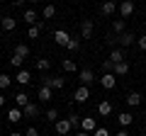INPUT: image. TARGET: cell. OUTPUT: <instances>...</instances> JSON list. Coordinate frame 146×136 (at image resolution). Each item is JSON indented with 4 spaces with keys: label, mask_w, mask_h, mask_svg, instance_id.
I'll return each mask as SVG.
<instances>
[{
    "label": "cell",
    "mask_w": 146,
    "mask_h": 136,
    "mask_svg": "<svg viewBox=\"0 0 146 136\" xmlns=\"http://www.w3.org/2000/svg\"><path fill=\"white\" fill-rule=\"evenodd\" d=\"M42 85H49L51 90H63L66 80H63V78H56V75H44V83H42Z\"/></svg>",
    "instance_id": "6da1fadb"
},
{
    "label": "cell",
    "mask_w": 146,
    "mask_h": 136,
    "mask_svg": "<svg viewBox=\"0 0 146 136\" xmlns=\"http://www.w3.org/2000/svg\"><path fill=\"white\" fill-rule=\"evenodd\" d=\"M117 7H119V5H117L115 0H105L102 5H100V15H102V17H112L117 12Z\"/></svg>",
    "instance_id": "7a4b0ae2"
},
{
    "label": "cell",
    "mask_w": 146,
    "mask_h": 136,
    "mask_svg": "<svg viewBox=\"0 0 146 136\" xmlns=\"http://www.w3.org/2000/svg\"><path fill=\"white\" fill-rule=\"evenodd\" d=\"M88 97H90V90H88V85H80L76 92H73V100L78 102V105H83V102H88Z\"/></svg>",
    "instance_id": "3957f363"
},
{
    "label": "cell",
    "mask_w": 146,
    "mask_h": 136,
    "mask_svg": "<svg viewBox=\"0 0 146 136\" xmlns=\"http://www.w3.org/2000/svg\"><path fill=\"white\" fill-rule=\"evenodd\" d=\"M93 29H95L93 20H83L80 22V39H90L93 37Z\"/></svg>",
    "instance_id": "277c9868"
},
{
    "label": "cell",
    "mask_w": 146,
    "mask_h": 136,
    "mask_svg": "<svg viewBox=\"0 0 146 136\" xmlns=\"http://www.w3.org/2000/svg\"><path fill=\"white\" fill-rule=\"evenodd\" d=\"M54 42H56L58 46H68L71 34H68V32H63V29H56V32H54Z\"/></svg>",
    "instance_id": "5b68a950"
},
{
    "label": "cell",
    "mask_w": 146,
    "mask_h": 136,
    "mask_svg": "<svg viewBox=\"0 0 146 136\" xmlns=\"http://www.w3.org/2000/svg\"><path fill=\"white\" fill-rule=\"evenodd\" d=\"M117 10H119L122 20H127V17H131V12H134V3H131V0H122V5L117 7Z\"/></svg>",
    "instance_id": "8992f818"
},
{
    "label": "cell",
    "mask_w": 146,
    "mask_h": 136,
    "mask_svg": "<svg viewBox=\"0 0 146 136\" xmlns=\"http://www.w3.org/2000/svg\"><path fill=\"white\" fill-rule=\"evenodd\" d=\"M80 129L88 131V134H93V131L98 129V121H95V117H83V121H80Z\"/></svg>",
    "instance_id": "52a82bcc"
},
{
    "label": "cell",
    "mask_w": 146,
    "mask_h": 136,
    "mask_svg": "<svg viewBox=\"0 0 146 136\" xmlns=\"http://www.w3.org/2000/svg\"><path fill=\"white\" fill-rule=\"evenodd\" d=\"M54 126H56V134H61V136H66L68 131L73 129V126H71V121H68V117H66V119H58Z\"/></svg>",
    "instance_id": "ba28073f"
},
{
    "label": "cell",
    "mask_w": 146,
    "mask_h": 136,
    "mask_svg": "<svg viewBox=\"0 0 146 136\" xmlns=\"http://www.w3.org/2000/svg\"><path fill=\"white\" fill-rule=\"evenodd\" d=\"M100 83H102L105 90H112V88H115V83H117V75L115 73H105L102 78H100Z\"/></svg>",
    "instance_id": "9c48e42d"
},
{
    "label": "cell",
    "mask_w": 146,
    "mask_h": 136,
    "mask_svg": "<svg viewBox=\"0 0 146 136\" xmlns=\"http://www.w3.org/2000/svg\"><path fill=\"white\" fill-rule=\"evenodd\" d=\"M78 78H80V85H90L95 80V73L90 71V68H83V71L78 73Z\"/></svg>",
    "instance_id": "30bf717a"
},
{
    "label": "cell",
    "mask_w": 146,
    "mask_h": 136,
    "mask_svg": "<svg viewBox=\"0 0 146 136\" xmlns=\"http://www.w3.org/2000/svg\"><path fill=\"white\" fill-rule=\"evenodd\" d=\"M36 97H39V102H51V88H49V85H42V88H39V92H36Z\"/></svg>",
    "instance_id": "8fae6325"
},
{
    "label": "cell",
    "mask_w": 146,
    "mask_h": 136,
    "mask_svg": "<svg viewBox=\"0 0 146 136\" xmlns=\"http://www.w3.org/2000/svg\"><path fill=\"white\" fill-rule=\"evenodd\" d=\"M117 42H119V49H122V46H131V44L136 42V37L131 34V32H124V34H119V39H117Z\"/></svg>",
    "instance_id": "7c38bea8"
},
{
    "label": "cell",
    "mask_w": 146,
    "mask_h": 136,
    "mask_svg": "<svg viewBox=\"0 0 146 136\" xmlns=\"http://www.w3.org/2000/svg\"><path fill=\"white\" fill-rule=\"evenodd\" d=\"M15 80H17L20 85H29L32 75H29V71H27V68H20V71H17V75H15Z\"/></svg>",
    "instance_id": "4fadbf2b"
},
{
    "label": "cell",
    "mask_w": 146,
    "mask_h": 136,
    "mask_svg": "<svg viewBox=\"0 0 146 136\" xmlns=\"http://www.w3.org/2000/svg\"><path fill=\"white\" fill-rule=\"evenodd\" d=\"M0 27H3V29H5V32H15V27H17V20H15V17H3V20H0Z\"/></svg>",
    "instance_id": "5bb4252c"
},
{
    "label": "cell",
    "mask_w": 146,
    "mask_h": 136,
    "mask_svg": "<svg viewBox=\"0 0 146 136\" xmlns=\"http://www.w3.org/2000/svg\"><path fill=\"white\" fill-rule=\"evenodd\" d=\"M112 73H115L117 78H119V75L124 78V75L129 73V63H127V61H122V63H115V68H112Z\"/></svg>",
    "instance_id": "9a60e30c"
},
{
    "label": "cell",
    "mask_w": 146,
    "mask_h": 136,
    "mask_svg": "<svg viewBox=\"0 0 146 136\" xmlns=\"http://www.w3.org/2000/svg\"><path fill=\"white\" fill-rule=\"evenodd\" d=\"M22 117H25V114H22V110H20V107H12V110L7 112V121H10V124H17V121H20Z\"/></svg>",
    "instance_id": "2e32d148"
},
{
    "label": "cell",
    "mask_w": 146,
    "mask_h": 136,
    "mask_svg": "<svg viewBox=\"0 0 146 136\" xmlns=\"http://www.w3.org/2000/svg\"><path fill=\"white\" fill-rule=\"evenodd\" d=\"M117 121H119V129H127V126L134 121V114H129V112H122V114L117 117Z\"/></svg>",
    "instance_id": "e0dca14e"
},
{
    "label": "cell",
    "mask_w": 146,
    "mask_h": 136,
    "mask_svg": "<svg viewBox=\"0 0 146 136\" xmlns=\"http://www.w3.org/2000/svg\"><path fill=\"white\" fill-rule=\"evenodd\" d=\"M27 105H29V97H27V92H17V95H15V107L25 110Z\"/></svg>",
    "instance_id": "ac0fdd59"
},
{
    "label": "cell",
    "mask_w": 146,
    "mask_h": 136,
    "mask_svg": "<svg viewBox=\"0 0 146 136\" xmlns=\"http://www.w3.org/2000/svg\"><path fill=\"white\" fill-rule=\"evenodd\" d=\"M22 114H25V117H29V119H32V117H39V105L29 102V105H27L25 110H22Z\"/></svg>",
    "instance_id": "d6986e66"
},
{
    "label": "cell",
    "mask_w": 146,
    "mask_h": 136,
    "mask_svg": "<svg viewBox=\"0 0 146 136\" xmlns=\"http://www.w3.org/2000/svg\"><path fill=\"white\" fill-rule=\"evenodd\" d=\"M61 66H63V71H66V73H76V71H78V66H76V61H73V58H63Z\"/></svg>",
    "instance_id": "ffe728a7"
},
{
    "label": "cell",
    "mask_w": 146,
    "mask_h": 136,
    "mask_svg": "<svg viewBox=\"0 0 146 136\" xmlns=\"http://www.w3.org/2000/svg\"><path fill=\"white\" fill-rule=\"evenodd\" d=\"M110 61H112V63H122V61H124V53H122V49H119V46L110 51Z\"/></svg>",
    "instance_id": "44dd1931"
},
{
    "label": "cell",
    "mask_w": 146,
    "mask_h": 136,
    "mask_svg": "<svg viewBox=\"0 0 146 136\" xmlns=\"http://www.w3.org/2000/svg\"><path fill=\"white\" fill-rule=\"evenodd\" d=\"M127 105H129V107H139L141 105V95L139 92H129V95H127Z\"/></svg>",
    "instance_id": "7402d4cb"
},
{
    "label": "cell",
    "mask_w": 146,
    "mask_h": 136,
    "mask_svg": "<svg viewBox=\"0 0 146 136\" xmlns=\"http://www.w3.org/2000/svg\"><path fill=\"white\" fill-rule=\"evenodd\" d=\"M98 114H102V117H107V114H112V105H110L107 100H102L98 105Z\"/></svg>",
    "instance_id": "603a6c76"
},
{
    "label": "cell",
    "mask_w": 146,
    "mask_h": 136,
    "mask_svg": "<svg viewBox=\"0 0 146 136\" xmlns=\"http://www.w3.org/2000/svg\"><path fill=\"white\" fill-rule=\"evenodd\" d=\"M44 119L51 121V124H56V121H58V110H54V107H51V110H46V112H44Z\"/></svg>",
    "instance_id": "cb8c5ba5"
},
{
    "label": "cell",
    "mask_w": 146,
    "mask_h": 136,
    "mask_svg": "<svg viewBox=\"0 0 146 136\" xmlns=\"http://www.w3.org/2000/svg\"><path fill=\"white\" fill-rule=\"evenodd\" d=\"M112 32H115V34H117V37H119V34H124V20H115V22H112Z\"/></svg>",
    "instance_id": "d4e9b609"
},
{
    "label": "cell",
    "mask_w": 146,
    "mask_h": 136,
    "mask_svg": "<svg viewBox=\"0 0 146 136\" xmlns=\"http://www.w3.org/2000/svg\"><path fill=\"white\" fill-rule=\"evenodd\" d=\"M22 20H25L27 24H36V22H39V20H36V12H34V10H25V17H22Z\"/></svg>",
    "instance_id": "484cf974"
},
{
    "label": "cell",
    "mask_w": 146,
    "mask_h": 136,
    "mask_svg": "<svg viewBox=\"0 0 146 136\" xmlns=\"http://www.w3.org/2000/svg\"><path fill=\"white\" fill-rule=\"evenodd\" d=\"M68 121H71V126H73V129H80V121H83V119H80V114L71 112V114H68Z\"/></svg>",
    "instance_id": "4316f807"
},
{
    "label": "cell",
    "mask_w": 146,
    "mask_h": 136,
    "mask_svg": "<svg viewBox=\"0 0 146 136\" xmlns=\"http://www.w3.org/2000/svg\"><path fill=\"white\" fill-rule=\"evenodd\" d=\"M56 15V7L54 5H44V12H42V20H51Z\"/></svg>",
    "instance_id": "83f0119b"
},
{
    "label": "cell",
    "mask_w": 146,
    "mask_h": 136,
    "mask_svg": "<svg viewBox=\"0 0 146 136\" xmlns=\"http://www.w3.org/2000/svg\"><path fill=\"white\" fill-rule=\"evenodd\" d=\"M15 53H17V56H22V58H27V56H29V46H27V44H17Z\"/></svg>",
    "instance_id": "f1b7e54d"
},
{
    "label": "cell",
    "mask_w": 146,
    "mask_h": 136,
    "mask_svg": "<svg viewBox=\"0 0 146 136\" xmlns=\"http://www.w3.org/2000/svg\"><path fill=\"white\" fill-rule=\"evenodd\" d=\"M49 66H51V61H49V58H36V71H49Z\"/></svg>",
    "instance_id": "f546056e"
},
{
    "label": "cell",
    "mask_w": 146,
    "mask_h": 136,
    "mask_svg": "<svg viewBox=\"0 0 146 136\" xmlns=\"http://www.w3.org/2000/svg\"><path fill=\"white\" fill-rule=\"evenodd\" d=\"M10 83H12V78H10V75L0 73V90H7V88H10Z\"/></svg>",
    "instance_id": "4dcf8cb0"
},
{
    "label": "cell",
    "mask_w": 146,
    "mask_h": 136,
    "mask_svg": "<svg viewBox=\"0 0 146 136\" xmlns=\"http://www.w3.org/2000/svg\"><path fill=\"white\" fill-rule=\"evenodd\" d=\"M10 63H12V66L17 68V71H20V68H22V63H25V58H22V56H17V53H12V58H10Z\"/></svg>",
    "instance_id": "1f68e13d"
},
{
    "label": "cell",
    "mask_w": 146,
    "mask_h": 136,
    "mask_svg": "<svg viewBox=\"0 0 146 136\" xmlns=\"http://www.w3.org/2000/svg\"><path fill=\"white\" fill-rule=\"evenodd\" d=\"M66 49H68V51H78V49H80V39H73L71 37V42H68Z\"/></svg>",
    "instance_id": "d6a6232c"
},
{
    "label": "cell",
    "mask_w": 146,
    "mask_h": 136,
    "mask_svg": "<svg viewBox=\"0 0 146 136\" xmlns=\"http://www.w3.org/2000/svg\"><path fill=\"white\" fill-rule=\"evenodd\" d=\"M112 68H115V63L110 61V58H107V61H102V71H105V73H112Z\"/></svg>",
    "instance_id": "836d02e7"
},
{
    "label": "cell",
    "mask_w": 146,
    "mask_h": 136,
    "mask_svg": "<svg viewBox=\"0 0 146 136\" xmlns=\"http://www.w3.org/2000/svg\"><path fill=\"white\" fill-rule=\"evenodd\" d=\"M93 136H110V131L105 129V126H98V129L93 131Z\"/></svg>",
    "instance_id": "e575fe53"
},
{
    "label": "cell",
    "mask_w": 146,
    "mask_h": 136,
    "mask_svg": "<svg viewBox=\"0 0 146 136\" xmlns=\"http://www.w3.org/2000/svg\"><path fill=\"white\" fill-rule=\"evenodd\" d=\"M136 44H139V49H141V51H146V34H144L141 39H136Z\"/></svg>",
    "instance_id": "d590c367"
},
{
    "label": "cell",
    "mask_w": 146,
    "mask_h": 136,
    "mask_svg": "<svg viewBox=\"0 0 146 136\" xmlns=\"http://www.w3.org/2000/svg\"><path fill=\"white\" fill-rule=\"evenodd\" d=\"M25 136H39V131H36V129H34V126H29V129H27V131H25Z\"/></svg>",
    "instance_id": "8d00e7d4"
},
{
    "label": "cell",
    "mask_w": 146,
    "mask_h": 136,
    "mask_svg": "<svg viewBox=\"0 0 146 136\" xmlns=\"http://www.w3.org/2000/svg\"><path fill=\"white\" fill-rule=\"evenodd\" d=\"M115 136H129V131H127V129H119V131H117Z\"/></svg>",
    "instance_id": "74e56055"
},
{
    "label": "cell",
    "mask_w": 146,
    "mask_h": 136,
    "mask_svg": "<svg viewBox=\"0 0 146 136\" xmlns=\"http://www.w3.org/2000/svg\"><path fill=\"white\" fill-rule=\"evenodd\" d=\"M12 5H15V7H22V5H25V0H12Z\"/></svg>",
    "instance_id": "f35d334b"
},
{
    "label": "cell",
    "mask_w": 146,
    "mask_h": 136,
    "mask_svg": "<svg viewBox=\"0 0 146 136\" xmlns=\"http://www.w3.org/2000/svg\"><path fill=\"white\" fill-rule=\"evenodd\" d=\"M76 136H93V134H88V131H83V129H80V131H78Z\"/></svg>",
    "instance_id": "ab89813d"
},
{
    "label": "cell",
    "mask_w": 146,
    "mask_h": 136,
    "mask_svg": "<svg viewBox=\"0 0 146 136\" xmlns=\"http://www.w3.org/2000/svg\"><path fill=\"white\" fill-rule=\"evenodd\" d=\"M0 107H5V95H0Z\"/></svg>",
    "instance_id": "60d3db41"
},
{
    "label": "cell",
    "mask_w": 146,
    "mask_h": 136,
    "mask_svg": "<svg viewBox=\"0 0 146 136\" xmlns=\"http://www.w3.org/2000/svg\"><path fill=\"white\" fill-rule=\"evenodd\" d=\"M10 136H25V134H20V131H12V134Z\"/></svg>",
    "instance_id": "b9f144b4"
},
{
    "label": "cell",
    "mask_w": 146,
    "mask_h": 136,
    "mask_svg": "<svg viewBox=\"0 0 146 136\" xmlns=\"http://www.w3.org/2000/svg\"><path fill=\"white\" fill-rule=\"evenodd\" d=\"M27 3H39V0H27Z\"/></svg>",
    "instance_id": "7bdbcfd3"
},
{
    "label": "cell",
    "mask_w": 146,
    "mask_h": 136,
    "mask_svg": "<svg viewBox=\"0 0 146 136\" xmlns=\"http://www.w3.org/2000/svg\"><path fill=\"white\" fill-rule=\"evenodd\" d=\"M144 117H146V110H144Z\"/></svg>",
    "instance_id": "ee69618b"
},
{
    "label": "cell",
    "mask_w": 146,
    "mask_h": 136,
    "mask_svg": "<svg viewBox=\"0 0 146 136\" xmlns=\"http://www.w3.org/2000/svg\"><path fill=\"white\" fill-rule=\"evenodd\" d=\"M144 10H146V5H144Z\"/></svg>",
    "instance_id": "f6af8a7d"
}]
</instances>
